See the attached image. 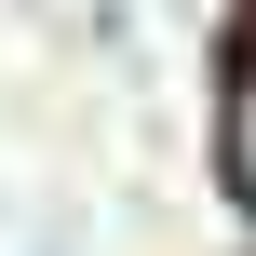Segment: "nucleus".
<instances>
[{"label":"nucleus","instance_id":"nucleus-1","mask_svg":"<svg viewBox=\"0 0 256 256\" xmlns=\"http://www.w3.org/2000/svg\"><path fill=\"white\" fill-rule=\"evenodd\" d=\"M216 148H230V189L256 202V54L230 68V122H216Z\"/></svg>","mask_w":256,"mask_h":256}]
</instances>
